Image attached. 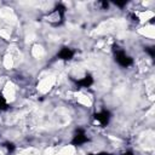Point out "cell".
<instances>
[{"label":"cell","instance_id":"obj_6","mask_svg":"<svg viewBox=\"0 0 155 155\" xmlns=\"http://www.w3.org/2000/svg\"><path fill=\"white\" fill-rule=\"evenodd\" d=\"M5 109H7V103H6L5 98L0 94V111L1 110H5Z\"/></svg>","mask_w":155,"mask_h":155},{"label":"cell","instance_id":"obj_5","mask_svg":"<svg viewBox=\"0 0 155 155\" xmlns=\"http://www.w3.org/2000/svg\"><path fill=\"white\" fill-rule=\"evenodd\" d=\"M92 84H93V78L91 75H86L81 80L76 81V85L80 86V87H90Z\"/></svg>","mask_w":155,"mask_h":155},{"label":"cell","instance_id":"obj_10","mask_svg":"<svg viewBox=\"0 0 155 155\" xmlns=\"http://www.w3.org/2000/svg\"><path fill=\"white\" fill-rule=\"evenodd\" d=\"M101 5H102V7H103L104 10H107V8H108V6H109V4H108L107 1H102V2H101Z\"/></svg>","mask_w":155,"mask_h":155},{"label":"cell","instance_id":"obj_8","mask_svg":"<svg viewBox=\"0 0 155 155\" xmlns=\"http://www.w3.org/2000/svg\"><path fill=\"white\" fill-rule=\"evenodd\" d=\"M145 51H147V52L150 54V57H151V58H154V56H155V51H154V47H147V48H145Z\"/></svg>","mask_w":155,"mask_h":155},{"label":"cell","instance_id":"obj_7","mask_svg":"<svg viewBox=\"0 0 155 155\" xmlns=\"http://www.w3.org/2000/svg\"><path fill=\"white\" fill-rule=\"evenodd\" d=\"M5 147L7 148L8 153H13V151H15V148H16L13 143H8V142H7V143H5Z\"/></svg>","mask_w":155,"mask_h":155},{"label":"cell","instance_id":"obj_2","mask_svg":"<svg viewBox=\"0 0 155 155\" xmlns=\"http://www.w3.org/2000/svg\"><path fill=\"white\" fill-rule=\"evenodd\" d=\"M87 140H88V138L86 137L85 131L82 128H78L76 132H75V136L71 139V144L75 145V147H78V145H81V144L86 143Z\"/></svg>","mask_w":155,"mask_h":155},{"label":"cell","instance_id":"obj_11","mask_svg":"<svg viewBox=\"0 0 155 155\" xmlns=\"http://www.w3.org/2000/svg\"><path fill=\"white\" fill-rule=\"evenodd\" d=\"M124 155H133V153H132V151H127V153H125Z\"/></svg>","mask_w":155,"mask_h":155},{"label":"cell","instance_id":"obj_9","mask_svg":"<svg viewBox=\"0 0 155 155\" xmlns=\"http://www.w3.org/2000/svg\"><path fill=\"white\" fill-rule=\"evenodd\" d=\"M114 4H115L116 6H119V7H124V6H125L127 2H126V1H115Z\"/></svg>","mask_w":155,"mask_h":155},{"label":"cell","instance_id":"obj_3","mask_svg":"<svg viewBox=\"0 0 155 155\" xmlns=\"http://www.w3.org/2000/svg\"><path fill=\"white\" fill-rule=\"evenodd\" d=\"M94 119L102 125V126H107L109 120H110V113L108 110H102L101 113L94 114Z\"/></svg>","mask_w":155,"mask_h":155},{"label":"cell","instance_id":"obj_1","mask_svg":"<svg viewBox=\"0 0 155 155\" xmlns=\"http://www.w3.org/2000/svg\"><path fill=\"white\" fill-rule=\"evenodd\" d=\"M113 51H114L115 61H116L121 67L127 68V67H130V65L133 63L132 58H131L130 56H127V54L125 53V51H124V50H121L117 45H114V46H113Z\"/></svg>","mask_w":155,"mask_h":155},{"label":"cell","instance_id":"obj_12","mask_svg":"<svg viewBox=\"0 0 155 155\" xmlns=\"http://www.w3.org/2000/svg\"><path fill=\"white\" fill-rule=\"evenodd\" d=\"M88 155H98V154H88Z\"/></svg>","mask_w":155,"mask_h":155},{"label":"cell","instance_id":"obj_4","mask_svg":"<svg viewBox=\"0 0 155 155\" xmlns=\"http://www.w3.org/2000/svg\"><path fill=\"white\" fill-rule=\"evenodd\" d=\"M73 56H74V51L69 47H63L57 54V57L63 59V61H70L73 58Z\"/></svg>","mask_w":155,"mask_h":155}]
</instances>
